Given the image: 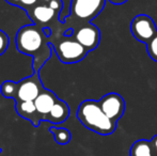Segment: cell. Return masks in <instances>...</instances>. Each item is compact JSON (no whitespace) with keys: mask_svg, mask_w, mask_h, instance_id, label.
<instances>
[{"mask_svg":"<svg viewBox=\"0 0 157 156\" xmlns=\"http://www.w3.org/2000/svg\"><path fill=\"white\" fill-rule=\"evenodd\" d=\"M16 47L21 54L33 58L32 67L34 73H40L41 69L50 59L52 46L49 36L43 28L36 25H26L16 33Z\"/></svg>","mask_w":157,"mask_h":156,"instance_id":"6da1fadb","label":"cell"},{"mask_svg":"<svg viewBox=\"0 0 157 156\" xmlns=\"http://www.w3.org/2000/svg\"><path fill=\"white\" fill-rule=\"evenodd\" d=\"M77 118L85 127L103 136L110 135L117 128V122L105 115L99 106L98 101H83L78 107Z\"/></svg>","mask_w":157,"mask_h":156,"instance_id":"7a4b0ae2","label":"cell"},{"mask_svg":"<svg viewBox=\"0 0 157 156\" xmlns=\"http://www.w3.org/2000/svg\"><path fill=\"white\" fill-rule=\"evenodd\" d=\"M52 36H49V43L56 51L61 62L66 64L80 62L88 55V50L74 38L64 36V32L58 31L55 27H52Z\"/></svg>","mask_w":157,"mask_h":156,"instance_id":"3957f363","label":"cell"},{"mask_svg":"<svg viewBox=\"0 0 157 156\" xmlns=\"http://www.w3.org/2000/svg\"><path fill=\"white\" fill-rule=\"evenodd\" d=\"M106 0H72L70 16L65 21H74L82 24L90 23L105 8Z\"/></svg>","mask_w":157,"mask_h":156,"instance_id":"277c9868","label":"cell"},{"mask_svg":"<svg viewBox=\"0 0 157 156\" xmlns=\"http://www.w3.org/2000/svg\"><path fill=\"white\" fill-rule=\"evenodd\" d=\"M130 31L137 41L147 44L157 34V28L152 17L147 14H139L132 18Z\"/></svg>","mask_w":157,"mask_h":156,"instance_id":"5b68a950","label":"cell"},{"mask_svg":"<svg viewBox=\"0 0 157 156\" xmlns=\"http://www.w3.org/2000/svg\"><path fill=\"white\" fill-rule=\"evenodd\" d=\"M43 89L44 87L39 73H33L31 76L17 82V95L15 97V103L34 102Z\"/></svg>","mask_w":157,"mask_h":156,"instance_id":"8992f818","label":"cell"},{"mask_svg":"<svg viewBox=\"0 0 157 156\" xmlns=\"http://www.w3.org/2000/svg\"><path fill=\"white\" fill-rule=\"evenodd\" d=\"M33 24L41 28H49L58 21L60 12L54 10L49 4L36 3L31 9L26 11Z\"/></svg>","mask_w":157,"mask_h":156,"instance_id":"52a82bcc","label":"cell"},{"mask_svg":"<svg viewBox=\"0 0 157 156\" xmlns=\"http://www.w3.org/2000/svg\"><path fill=\"white\" fill-rule=\"evenodd\" d=\"M98 104L105 115L114 122H118L124 115L125 101L120 94L116 92L104 95L98 101Z\"/></svg>","mask_w":157,"mask_h":156,"instance_id":"ba28073f","label":"cell"},{"mask_svg":"<svg viewBox=\"0 0 157 156\" xmlns=\"http://www.w3.org/2000/svg\"><path fill=\"white\" fill-rule=\"evenodd\" d=\"M73 36L88 51L94 50L101 42V31L91 23L79 25L76 29H74Z\"/></svg>","mask_w":157,"mask_h":156,"instance_id":"9c48e42d","label":"cell"},{"mask_svg":"<svg viewBox=\"0 0 157 156\" xmlns=\"http://www.w3.org/2000/svg\"><path fill=\"white\" fill-rule=\"evenodd\" d=\"M58 100V96L54 93L52 91L44 88L43 91L40 93V95L36 97V100L34 101L35 107H36L37 111L41 115L42 121H45L46 117L48 116V113L50 112L52 108L54 107L55 103Z\"/></svg>","mask_w":157,"mask_h":156,"instance_id":"30bf717a","label":"cell"},{"mask_svg":"<svg viewBox=\"0 0 157 156\" xmlns=\"http://www.w3.org/2000/svg\"><path fill=\"white\" fill-rule=\"evenodd\" d=\"M16 112L21 118L30 121L33 126L37 127L42 121L41 115L35 107L34 102H16L15 103Z\"/></svg>","mask_w":157,"mask_h":156,"instance_id":"8fae6325","label":"cell"},{"mask_svg":"<svg viewBox=\"0 0 157 156\" xmlns=\"http://www.w3.org/2000/svg\"><path fill=\"white\" fill-rule=\"evenodd\" d=\"M70 116V107L64 101L58 98L57 102L55 103L54 107L52 108L50 112L46 117L45 121L52 123V124H60L63 123L64 121L67 120Z\"/></svg>","mask_w":157,"mask_h":156,"instance_id":"7c38bea8","label":"cell"},{"mask_svg":"<svg viewBox=\"0 0 157 156\" xmlns=\"http://www.w3.org/2000/svg\"><path fill=\"white\" fill-rule=\"evenodd\" d=\"M129 156H155L151 140H137L130 148Z\"/></svg>","mask_w":157,"mask_h":156,"instance_id":"4fadbf2b","label":"cell"},{"mask_svg":"<svg viewBox=\"0 0 157 156\" xmlns=\"http://www.w3.org/2000/svg\"><path fill=\"white\" fill-rule=\"evenodd\" d=\"M49 131L54 135L55 141L58 144L61 146H65L72 139V135H71V131L67 128H63V127H56L52 126L49 128Z\"/></svg>","mask_w":157,"mask_h":156,"instance_id":"5bb4252c","label":"cell"},{"mask_svg":"<svg viewBox=\"0 0 157 156\" xmlns=\"http://www.w3.org/2000/svg\"><path fill=\"white\" fill-rule=\"evenodd\" d=\"M1 94L4 97L15 100L17 95V82L12 80H6L1 85Z\"/></svg>","mask_w":157,"mask_h":156,"instance_id":"9a60e30c","label":"cell"},{"mask_svg":"<svg viewBox=\"0 0 157 156\" xmlns=\"http://www.w3.org/2000/svg\"><path fill=\"white\" fill-rule=\"evenodd\" d=\"M6 1L12 6H16L23 10L27 11L31 9L32 6H34L39 2V0H6Z\"/></svg>","mask_w":157,"mask_h":156,"instance_id":"2e32d148","label":"cell"},{"mask_svg":"<svg viewBox=\"0 0 157 156\" xmlns=\"http://www.w3.org/2000/svg\"><path fill=\"white\" fill-rule=\"evenodd\" d=\"M147 45V51L153 61L157 62V34L154 36Z\"/></svg>","mask_w":157,"mask_h":156,"instance_id":"e0dca14e","label":"cell"},{"mask_svg":"<svg viewBox=\"0 0 157 156\" xmlns=\"http://www.w3.org/2000/svg\"><path fill=\"white\" fill-rule=\"evenodd\" d=\"M9 43H10L9 36H6V32L0 30V56L6 51V49L9 47Z\"/></svg>","mask_w":157,"mask_h":156,"instance_id":"ac0fdd59","label":"cell"},{"mask_svg":"<svg viewBox=\"0 0 157 156\" xmlns=\"http://www.w3.org/2000/svg\"><path fill=\"white\" fill-rule=\"evenodd\" d=\"M151 142H152V146H153V150H154V153H155V156H157V135H155L152 138Z\"/></svg>","mask_w":157,"mask_h":156,"instance_id":"d6986e66","label":"cell"},{"mask_svg":"<svg viewBox=\"0 0 157 156\" xmlns=\"http://www.w3.org/2000/svg\"><path fill=\"white\" fill-rule=\"evenodd\" d=\"M109 1L113 4H123L125 2H127L128 0H109Z\"/></svg>","mask_w":157,"mask_h":156,"instance_id":"ffe728a7","label":"cell"},{"mask_svg":"<svg viewBox=\"0 0 157 156\" xmlns=\"http://www.w3.org/2000/svg\"><path fill=\"white\" fill-rule=\"evenodd\" d=\"M1 152H2V150H1V149H0V154H1Z\"/></svg>","mask_w":157,"mask_h":156,"instance_id":"44dd1931","label":"cell"}]
</instances>
